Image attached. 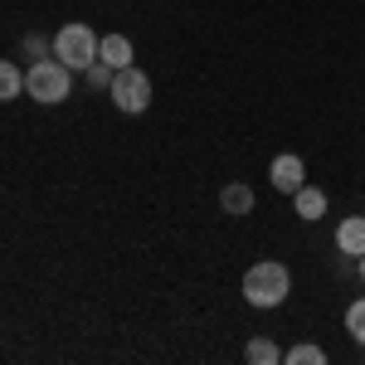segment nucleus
<instances>
[{"label": "nucleus", "mask_w": 365, "mask_h": 365, "mask_svg": "<svg viewBox=\"0 0 365 365\" xmlns=\"http://www.w3.org/2000/svg\"><path fill=\"white\" fill-rule=\"evenodd\" d=\"M113 78H117V68L108 58H93V63H88V83L93 88H113Z\"/></svg>", "instance_id": "13"}, {"label": "nucleus", "mask_w": 365, "mask_h": 365, "mask_svg": "<svg viewBox=\"0 0 365 365\" xmlns=\"http://www.w3.org/2000/svg\"><path fill=\"white\" fill-rule=\"evenodd\" d=\"M220 205H225V215H249L253 210V190L244 185V180H234V185L220 190Z\"/></svg>", "instance_id": "9"}, {"label": "nucleus", "mask_w": 365, "mask_h": 365, "mask_svg": "<svg viewBox=\"0 0 365 365\" xmlns=\"http://www.w3.org/2000/svg\"><path fill=\"white\" fill-rule=\"evenodd\" d=\"M25 93V73L10 63V58H0V103H10V98H20Z\"/></svg>", "instance_id": "11"}, {"label": "nucleus", "mask_w": 365, "mask_h": 365, "mask_svg": "<svg viewBox=\"0 0 365 365\" xmlns=\"http://www.w3.org/2000/svg\"><path fill=\"white\" fill-rule=\"evenodd\" d=\"M282 361H287V365H327V351L307 341V346H292V351H287Z\"/></svg>", "instance_id": "12"}, {"label": "nucleus", "mask_w": 365, "mask_h": 365, "mask_svg": "<svg viewBox=\"0 0 365 365\" xmlns=\"http://www.w3.org/2000/svg\"><path fill=\"white\" fill-rule=\"evenodd\" d=\"M287 292H292V273H287V263H278V258H263V263H253L249 273H244V297H249V307L273 312V307L287 302Z\"/></svg>", "instance_id": "1"}, {"label": "nucleus", "mask_w": 365, "mask_h": 365, "mask_svg": "<svg viewBox=\"0 0 365 365\" xmlns=\"http://www.w3.org/2000/svg\"><path fill=\"white\" fill-rule=\"evenodd\" d=\"M244 361H249V365H278V361H282V351H278V346H273L268 336H253L249 346H244Z\"/></svg>", "instance_id": "10"}, {"label": "nucleus", "mask_w": 365, "mask_h": 365, "mask_svg": "<svg viewBox=\"0 0 365 365\" xmlns=\"http://www.w3.org/2000/svg\"><path fill=\"white\" fill-rule=\"evenodd\" d=\"M98 58H108L113 68H127V63H132V39H127V34H103Z\"/></svg>", "instance_id": "7"}, {"label": "nucleus", "mask_w": 365, "mask_h": 365, "mask_svg": "<svg viewBox=\"0 0 365 365\" xmlns=\"http://www.w3.org/2000/svg\"><path fill=\"white\" fill-rule=\"evenodd\" d=\"M44 49H49V39H44V34H29V39H25V54L29 58H44Z\"/></svg>", "instance_id": "15"}, {"label": "nucleus", "mask_w": 365, "mask_h": 365, "mask_svg": "<svg viewBox=\"0 0 365 365\" xmlns=\"http://www.w3.org/2000/svg\"><path fill=\"white\" fill-rule=\"evenodd\" d=\"M356 263H361V282H365V253H361V258H356Z\"/></svg>", "instance_id": "16"}, {"label": "nucleus", "mask_w": 365, "mask_h": 365, "mask_svg": "<svg viewBox=\"0 0 365 365\" xmlns=\"http://www.w3.org/2000/svg\"><path fill=\"white\" fill-rule=\"evenodd\" d=\"M268 180H273V190H282V195H297V190L307 185V166H302V156H292V151L273 156V166H268Z\"/></svg>", "instance_id": "5"}, {"label": "nucleus", "mask_w": 365, "mask_h": 365, "mask_svg": "<svg viewBox=\"0 0 365 365\" xmlns=\"http://www.w3.org/2000/svg\"><path fill=\"white\" fill-rule=\"evenodd\" d=\"M25 93L34 103H63L68 93H73V68L63 63V58H34L25 73Z\"/></svg>", "instance_id": "2"}, {"label": "nucleus", "mask_w": 365, "mask_h": 365, "mask_svg": "<svg viewBox=\"0 0 365 365\" xmlns=\"http://www.w3.org/2000/svg\"><path fill=\"white\" fill-rule=\"evenodd\" d=\"M113 103H117V113H146L151 108V78L141 73L137 63H127V68H117V78H113Z\"/></svg>", "instance_id": "4"}, {"label": "nucleus", "mask_w": 365, "mask_h": 365, "mask_svg": "<svg viewBox=\"0 0 365 365\" xmlns=\"http://www.w3.org/2000/svg\"><path fill=\"white\" fill-rule=\"evenodd\" d=\"M292 205H297V215H302V220H322V215H327V190L302 185V190L292 195Z\"/></svg>", "instance_id": "8"}, {"label": "nucleus", "mask_w": 365, "mask_h": 365, "mask_svg": "<svg viewBox=\"0 0 365 365\" xmlns=\"http://www.w3.org/2000/svg\"><path fill=\"white\" fill-rule=\"evenodd\" d=\"M336 249L346 253V258H361L365 253V215H351V220L336 225Z\"/></svg>", "instance_id": "6"}, {"label": "nucleus", "mask_w": 365, "mask_h": 365, "mask_svg": "<svg viewBox=\"0 0 365 365\" xmlns=\"http://www.w3.org/2000/svg\"><path fill=\"white\" fill-rule=\"evenodd\" d=\"M98 44H103V34H93V29L78 25V20H73V25H63L54 34V54L63 58L68 68H88V63L98 58Z\"/></svg>", "instance_id": "3"}, {"label": "nucleus", "mask_w": 365, "mask_h": 365, "mask_svg": "<svg viewBox=\"0 0 365 365\" xmlns=\"http://www.w3.org/2000/svg\"><path fill=\"white\" fill-rule=\"evenodd\" d=\"M346 331H351V336H356V341L365 346V297H361V302H351V307H346Z\"/></svg>", "instance_id": "14"}]
</instances>
